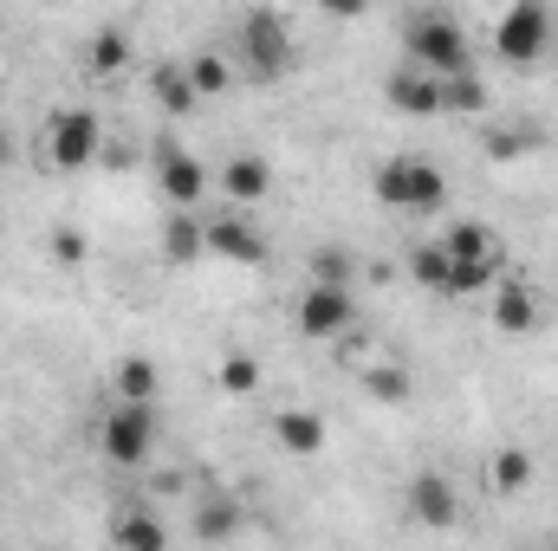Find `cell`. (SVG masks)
I'll use <instances>...</instances> for the list:
<instances>
[{"instance_id": "cell-29", "label": "cell", "mask_w": 558, "mask_h": 551, "mask_svg": "<svg viewBox=\"0 0 558 551\" xmlns=\"http://www.w3.org/2000/svg\"><path fill=\"white\" fill-rule=\"evenodd\" d=\"M0 162H13V143H7V131H0Z\"/></svg>"}, {"instance_id": "cell-11", "label": "cell", "mask_w": 558, "mask_h": 551, "mask_svg": "<svg viewBox=\"0 0 558 551\" xmlns=\"http://www.w3.org/2000/svg\"><path fill=\"white\" fill-rule=\"evenodd\" d=\"M221 195L241 201V208L267 201V195H274V162H267V156H228V162H221Z\"/></svg>"}, {"instance_id": "cell-26", "label": "cell", "mask_w": 558, "mask_h": 551, "mask_svg": "<svg viewBox=\"0 0 558 551\" xmlns=\"http://www.w3.org/2000/svg\"><path fill=\"white\" fill-rule=\"evenodd\" d=\"M312 279H331V285H351V260H344V254H318V260H312Z\"/></svg>"}, {"instance_id": "cell-28", "label": "cell", "mask_w": 558, "mask_h": 551, "mask_svg": "<svg viewBox=\"0 0 558 551\" xmlns=\"http://www.w3.org/2000/svg\"><path fill=\"white\" fill-rule=\"evenodd\" d=\"M318 13H331V20H364L371 0H318Z\"/></svg>"}, {"instance_id": "cell-15", "label": "cell", "mask_w": 558, "mask_h": 551, "mask_svg": "<svg viewBox=\"0 0 558 551\" xmlns=\"http://www.w3.org/2000/svg\"><path fill=\"white\" fill-rule=\"evenodd\" d=\"M149 98H156L169 118H189V111L202 105V91H195L189 65H156V78H149Z\"/></svg>"}, {"instance_id": "cell-4", "label": "cell", "mask_w": 558, "mask_h": 551, "mask_svg": "<svg viewBox=\"0 0 558 551\" xmlns=\"http://www.w3.org/2000/svg\"><path fill=\"white\" fill-rule=\"evenodd\" d=\"M292 325H299V338H312V344H338V338L357 325L351 285H331V279H305V292H299V305H292Z\"/></svg>"}, {"instance_id": "cell-13", "label": "cell", "mask_w": 558, "mask_h": 551, "mask_svg": "<svg viewBox=\"0 0 558 551\" xmlns=\"http://www.w3.org/2000/svg\"><path fill=\"white\" fill-rule=\"evenodd\" d=\"M410 513H416L422 526H454V519H461L454 480H448V474H416V480H410Z\"/></svg>"}, {"instance_id": "cell-7", "label": "cell", "mask_w": 558, "mask_h": 551, "mask_svg": "<svg viewBox=\"0 0 558 551\" xmlns=\"http://www.w3.org/2000/svg\"><path fill=\"white\" fill-rule=\"evenodd\" d=\"M98 143H105V124H98V111H59L52 124H46V162L52 169H92V156H98Z\"/></svg>"}, {"instance_id": "cell-25", "label": "cell", "mask_w": 558, "mask_h": 551, "mask_svg": "<svg viewBox=\"0 0 558 551\" xmlns=\"http://www.w3.org/2000/svg\"><path fill=\"white\" fill-rule=\"evenodd\" d=\"M371 396L377 403H410V370H397V364L390 370H371Z\"/></svg>"}, {"instance_id": "cell-14", "label": "cell", "mask_w": 558, "mask_h": 551, "mask_svg": "<svg viewBox=\"0 0 558 551\" xmlns=\"http://www.w3.org/2000/svg\"><path fill=\"white\" fill-rule=\"evenodd\" d=\"M156 182H162V195H169L175 208H189V201H202V195H208V169H202L189 149H162Z\"/></svg>"}, {"instance_id": "cell-23", "label": "cell", "mask_w": 558, "mask_h": 551, "mask_svg": "<svg viewBox=\"0 0 558 551\" xmlns=\"http://www.w3.org/2000/svg\"><path fill=\"white\" fill-rule=\"evenodd\" d=\"M111 539H124V546L156 551V546H169V526H162V519H149V513H137V506H124V513L111 519Z\"/></svg>"}, {"instance_id": "cell-3", "label": "cell", "mask_w": 558, "mask_h": 551, "mask_svg": "<svg viewBox=\"0 0 558 551\" xmlns=\"http://www.w3.org/2000/svg\"><path fill=\"white\" fill-rule=\"evenodd\" d=\"M377 201L397 208V215H435L448 201V175L428 156H390L377 169Z\"/></svg>"}, {"instance_id": "cell-27", "label": "cell", "mask_w": 558, "mask_h": 551, "mask_svg": "<svg viewBox=\"0 0 558 551\" xmlns=\"http://www.w3.org/2000/svg\"><path fill=\"white\" fill-rule=\"evenodd\" d=\"M52 254H59V260H72V267H78V260H85V241H78V234H72V228H59V234H52Z\"/></svg>"}, {"instance_id": "cell-12", "label": "cell", "mask_w": 558, "mask_h": 551, "mask_svg": "<svg viewBox=\"0 0 558 551\" xmlns=\"http://www.w3.org/2000/svg\"><path fill=\"white\" fill-rule=\"evenodd\" d=\"M208 254L241 260V267H267V241H260V228H254V221H234V215L208 221Z\"/></svg>"}, {"instance_id": "cell-21", "label": "cell", "mask_w": 558, "mask_h": 551, "mask_svg": "<svg viewBox=\"0 0 558 551\" xmlns=\"http://www.w3.org/2000/svg\"><path fill=\"white\" fill-rule=\"evenodd\" d=\"M124 65H131V33H124V26H98V33H92V72L111 78V72H124Z\"/></svg>"}, {"instance_id": "cell-24", "label": "cell", "mask_w": 558, "mask_h": 551, "mask_svg": "<svg viewBox=\"0 0 558 551\" xmlns=\"http://www.w3.org/2000/svg\"><path fill=\"white\" fill-rule=\"evenodd\" d=\"M221 390H228V396H260V364H254L247 351L221 357Z\"/></svg>"}, {"instance_id": "cell-18", "label": "cell", "mask_w": 558, "mask_h": 551, "mask_svg": "<svg viewBox=\"0 0 558 551\" xmlns=\"http://www.w3.org/2000/svg\"><path fill=\"white\" fill-rule=\"evenodd\" d=\"M162 254H169L175 267H189L195 254H208V228L189 221V215H169V228H162Z\"/></svg>"}, {"instance_id": "cell-16", "label": "cell", "mask_w": 558, "mask_h": 551, "mask_svg": "<svg viewBox=\"0 0 558 551\" xmlns=\"http://www.w3.org/2000/svg\"><path fill=\"white\" fill-rule=\"evenodd\" d=\"M441 247H448V260H500V234L487 221H454L441 234Z\"/></svg>"}, {"instance_id": "cell-1", "label": "cell", "mask_w": 558, "mask_h": 551, "mask_svg": "<svg viewBox=\"0 0 558 551\" xmlns=\"http://www.w3.org/2000/svg\"><path fill=\"white\" fill-rule=\"evenodd\" d=\"M403 52H410V65L435 72V78H461V72H474L468 33H461L448 13H410V20H403Z\"/></svg>"}, {"instance_id": "cell-17", "label": "cell", "mask_w": 558, "mask_h": 551, "mask_svg": "<svg viewBox=\"0 0 558 551\" xmlns=\"http://www.w3.org/2000/svg\"><path fill=\"white\" fill-rule=\"evenodd\" d=\"M533 474H539V467H533V454H526V448H500V454H494V467H487V487H494L500 500H513V493H526V487H533Z\"/></svg>"}, {"instance_id": "cell-5", "label": "cell", "mask_w": 558, "mask_h": 551, "mask_svg": "<svg viewBox=\"0 0 558 551\" xmlns=\"http://www.w3.org/2000/svg\"><path fill=\"white\" fill-rule=\"evenodd\" d=\"M553 46V0H513L494 26V52L507 65H539Z\"/></svg>"}, {"instance_id": "cell-22", "label": "cell", "mask_w": 558, "mask_h": 551, "mask_svg": "<svg viewBox=\"0 0 558 551\" xmlns=\"http://www.w3.org/2000/svg\"><path fill=\"white\" fill-rule=\"evenodd\" d=\"M189 78H195L202 98H228V91H234V65H228V52H195V59H189Z\"/></svg>"}, {"instance_id": "cell-20", "label": "cell", "mask_w": 558, "mask_h": 551, "mask_svg": "<svg viewBox=\"0 0 558 551\" xmlns=\"http://www.w3.org/2000/svg\"><path fill=\"white\" fill-rule=\"evenodd\" d=\"M111 390H118L124 403H156L162 377H156V364H149V357H124V364H118V377H111Z\"/></svg>"}, {"instance_id": "cell-2", "label": "cell", "mask_w": 558, "mask_h": 551, "mask_svg": "<svg viewBox=\"0 0 558 551\" xmlns=\"http://www.w3.org/2000/svg\"><path fill=\"white\" fill-rule=\"evenodd\" d=\"M156 441H162L156 403H124V396H111V409L98 421V454H105L111 467H143V461L156 454Z\"/></svg>"}, {"instance_id": "cell-8", "label": "cell", "mask_w": 558, "mask_h": 551, "mask_svg": "<svg viewBox=\"0 0 558 551\" xmlns=\"http://www.w3.org/2000/svg\"><path fill=\"white\" fill-rule=\"evenodd\" d=\"M487 318H494V331H507V338L539 331V325H546L539 285H526V279H494V285H487Z\"/></svg>"}, {"instance_id": "cell-19", "label": "cell", "mask_w": 558, "mask_h": 551, "mask_svg": "<svg viewBox=\"0 0 558 551\" xmlns=\"http://www.w3.org/2000/svg\"><path fill=\"white\" fill-rule=\"evenodd\" d=\"M448 267H454V260H448L441 241H416V247H410V279L428 285V292H441V298H448Z\"/></svg>"}, {"instance_id": "cell-9", "label": "cell", "mask_w": 558, "mask_h": 551, "mask_svg": "<svg viewBox=\"0 0 558 551\" xmlns=\"http://www.w3.org/2000/svg\"><path fill=\"white\" fill-rule=\"evenodd\" d=\"M384 98H390V111H403V118H448V91H441V78L422 72V65H403V72L384 85Z\"/></svg>"}, {"instance_id": "cell-6", "label": "cell", "mask_w": 558, "mask_h": 551, "mask_svg": "<svg viewBox=\"0 0 558 551\" xmlns=\"http://www.w3.org/2000/svg\"><path fill=\"white\" fill-rule=\"evenodd\" d=\"M234 46H241V59L254 65V78H279V72L292 65V33H286V20H279L274 7H254V13L241 20Z\"/></svg>"}, {"instance_id": "cell-10", "label": "cell", "mask_w": 558, "mask_h": 551, "mask_svg": "<svg viewBox=\"0 0 558 551\" xmlns=\"http://www.w3.org/2000/svg\"><path fill=\"white\" fill-rule=\"evenodd\" d=\"M274 441L286 454H299V461H312V454H325V441H331V421L318 409H305V403H286L274 415Z\"/></svg>"}]
</instances>
